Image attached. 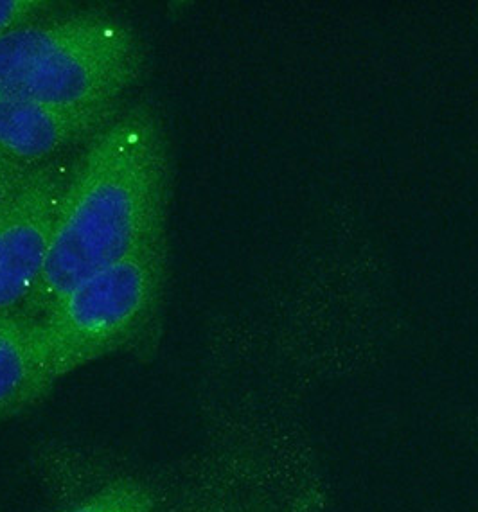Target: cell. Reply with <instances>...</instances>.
Returning <instances> with one entry per match:
<instances>
[{"label":"cell","mask_w":478,"mask_h":512,"mask_svg":"<svg viewBox=\"0 0 478 512\" xmlns=\"http://www.w3.org/2000/svg\"><path fill=\"white\" fill-rule=\"evenodd\" d=\"M168 234L72 288L40 318L49 387L141 335L157 317L168 281Z\"/></svg>","instance_id":"3"},{"label":"cell","mask_w":478,"mask_h":512,"mask_svg":"<svg viewBox=\"0 0 478 512\" xmlns=\"http://www.w3.org/2000/svg\"><path fill=\"white\" fill-rule=\"evenodd\" d=\"M51 13L54 4L47 0H0V36Z\"/></svg>","instance_id":"8"},{"label":"cell","mask_w":478,"mask_h":512,"mask_svg":"<svg viewBox=\"0 0 478 512\" xmlns=\"http://www.w3.org/2000/svg\"><path fill=\"white\" fill-rule=\"evenodd\" d=\"M123 108V101L98 106H53L0 99V155L27 168H42L54 162L58 153L89 142Z\"/></svg>","instance_id":"5"},{"label":"cell","mask_w":478,"mask_h":512,"mask_svg":"<svg viewBox=\"0 0 478 512\" xmlns=\"http://www.w3.org/2000/svg\"><path fill=\"white\" fill-rule=\"evenodd\" d=\"M49 390L40 320L22 311L0 317V423L31 407Z\"/></svg>","instance_id":"6"},{"label":"cell","mask_w":478,"mask_h":512,"mask_svg":"<svg viewBox=\"0 0 478 512\" xmlns=\"http://www.w3.org/2000/svg\"><path fill=\"white\" fill-rule=\"evenodd\" d=\"M36 169L27 168L0 155V216L17 200Z\"/></svg>","instance_id":"9"},{"label":"cell","mask_w":478,"mask_h":512,"mask_svg":"<svg viewBox=\"0 0 478 512\" xmlns=\"http://www.w3.org/2000/svg\"><path fill=\"white\" fill-rule=\"evenodd\" d=\"M168 132L155 106H124L90 139L63 191L49 256L22 313L44 317L72 288L166 234Z\"/></svg>","instance_id":"1"},{"label":"cell","mask_w":478,"mask_h":512,"mask_svg":"<svg viewBox=\"0 0 478 512\" xmlns=\"http://www.w3.org/2000/svg\"><path fill=\"white\" fill-rule=\"evenodd\" d=\"M155 493L137 478H117L65 512H155Z\"/></svg>","instance_id":"7"},{"label":"cell","mask_w":478,"mask_h":512,"mask_svg":"<svg viewBox=\"0 0 478 512\" xmlns=\"http://www.w3.org/2000/svg\"><path fill=\"white\" fill-rule=\"evenodd\" d=\"M137 29L105 11L51 13L0 36V99L98 106L123 101L146 69Z\"/></svg>","instance_id":"2"},{"label":"cell","mask_w":478,"mask_h":512,"mask_svg":"<svg viewBox=\"0 0 478 512\" xmlns=\"http://www.w3.org/2000/svg\"><path fill=\"white\" fill-rule=\"evenodd\" d=\"M71 169L56 160L36 169L0 216V317L20 311L42 277Z\"/></svg>","instance_id":"4"}]
</instances>
